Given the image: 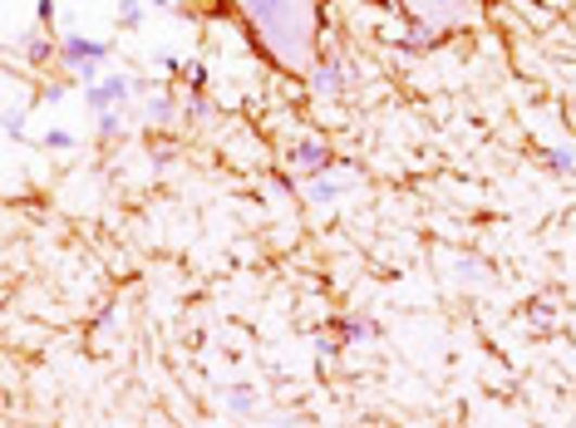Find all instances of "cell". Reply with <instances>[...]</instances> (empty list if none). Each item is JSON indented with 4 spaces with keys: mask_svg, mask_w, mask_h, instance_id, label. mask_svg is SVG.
Returning a JSON list of instances; mask_svg holds the SVG:
<instances>
[{
    "mask_svg": "<svg viewBox=\"0 0 576 428\" xmlns=\"http://www.w3.org/2000/svg\"><path fill=\"white\" fill-rule=\"evenodd\" d=\"M35 148H40V153H60V158H69V153H79V139H75V129H64V124H54V129H44L40 139H35Z\"/></svg>",
    "mask_w": 576,
    "mask_h": 428,
    "instance_id": "14",
    "label": "cell"
},
{
    "mask_svg": "<svg viewBox=\"0 0 576 428\" xmlns=\"http://www.w3.org/2000/svg\"><path fill=\"white\" fill-rule=\"evenodd\" d=\"M335 163H341V153L325 129H296L291 139H281V168H291L296 178H316Z\"/></svg>",
    "mask_w": 576,
    "mask_h": 428,
    "instance_id": "4",
    "label": "cell"
},
{
    "mask_svg": "<svg viewBox=\"0 0 576 428\" xmlns=\"http://www.w3.org/2000/svg\"><path fill=\"white\" fill-rule=\"evenodd\" d=\"M182 65H188V54L168 50V44L149 50V75H153V79H163V85H178V79H182Z\"/></svg>",
    "mask_w": 576,
    "mask_h": 428,
    "instance_id": "12",
    "label": "cell"
},
{
    "mask_svg": "<svg viewBox=\"0 0 576 428\" xmlns=\"http://www.w3.org/2000/svg\"><path fill=\"white\" fill-rule=\"evenodd\" d=\"M473 5H478V0H405V15L434 21V25H444V30H463Z\"/></svg>",
    "mask_w": 576,
    "mask_h": 428,
    "instance_id": "9",
    "label": "cell"
},
{
    "mask_svg": "<svg viewBox=\"0 0 576 428\" xmlns=\"http://www.w3.org/2000/svg\"><path fill=\"white\" fill-rule=\"evenodd\" d=\"M133 114H139L143 129L163 133V129H172V124H182V94H172V85H163V79H158V85L133 104Z\"/></svg>",
    "mask_w": 576,
    "mask_h": 428,
    "instance_id": "8",
    "label": "cell"
},
{
    "mask_svg": "<svg viewBox=\"0 0 576 428\" xmlns=\"http://www.w3.org/2000/svg\"><path fill=\"white\" fill-rule=\"evenodd\" d=\"M527 321H533L537 330H552V325H556V306H552V300H542V296H537L533 306H527Z\"/></svg>",
    "mask_w": 576,
    "mask_h": 428,
    "instance_id": "20",
    "label": "cell"
},
{
    "mask_svg": "<svg viewBox=\"0 0 576 428\" xmlns=\"http://www.w3.org/2000/svg\"><path fill=\"white\" fill-rule=\"evenodd\" d=\"M222 408H227L232 418H252V414H256V389L246 385V379H236V385L222 394Z\"/></svg>",
    "mask_w": 576,
    "mask_h": 428,
    "instance_id": "15",
    "label": "cell"
},
{
    "mask_svg": "<svg viewBox=\"0 0 576 428\" xmlns=\"http://www.w3.org/2000/svg\"><path fill=\"white\" fill-rule=\"evenodd\" d=\"M35 104H21V99H11L5 104V139L11 143H25V118H30Z\"/></svg>",
    "mask_w": 576,
    "mask_h": 428,
    "instance_id": "19",
    "label": "cell"
},
{
    "mask_svg": "<svg viewBox=\"0 0 576 428\" xmlns=\"http://www.w3.org/2000/svg\"><path fill=\"white\" fill-rule=\"evenodd\" d=\"M114 60V40L104 35H85V30H60V75H69L79 89L94 85Z\"/></svg>",
    "mask_w": 576,
    "mask_h": 428,
    "instance_id": "2",
    "label": "cell"
},
{
    "mask_svg": "<svg viewBox=\"0 0 576 428\" xmlns=\"http://www.w3.org/2000/svg\"><path fill=\"white\" fill-rule=\"evenodd\" d=\"M213 118H217V104L207 89H182V124H188V129H203Z\"/></svg>",
    "mask_w": 576,
    "mask_h": 428,
    "instance_id": "10",
    "label": "cell"
},
{
    "mask_svg": "<svg viewBox=\"0 0 576 428\" xmlns=\"http://www.w3.org/2000/svg\"><path fill=\"white\" fill-rule=\"evenodd\" d=\"M242 15V30L252 35L256 54H267L277 75L300 79L320 54L331 5L325 0H232Z\"/></svg>",
    "mask_w": 576,
    "mask_h": 428,
    "instance_id": "1",
    "label": "cell"
},
{
    "mask_svg": "<svg viewBox=\"0 0 576 428\" xmlns=\"http://www.w3.org/2000/svg\"><path fill=\"white\" fill-rule=\"evenodd\" d=\"M300 89L310 94V104H341V99L355 89L350 54L335 50V44H320V54L310 60L306 75H300Z\"/></svg>",
    "mask_w": 576,
    "mask_h": 428,
    "instance_id": "3",
    "label": "cell"
},
{
    "mask_svg": "<svg viewBox=\"0 0 576 428\" xmlns=\"http://www.w3.org/2000/svg\"><path fill=\"white\" fill-rule=\"evenodd\" d=\"M149 0H114V21H118V30H139L143 21H149Z\"/></svg>",
    "mask_w": 576,
    "mask_h": 428,
    "instance_id": "18",
    "label": "cell"
},
{
    "mask_svg": "<svg viewBox=\"0 0 576 428\" xmlns=\"http://www.w3.org/2000/svg\"><path fill=\"white\" fill-rule=\"evenodd\" d=\"M85 94V108H89V118L94 114H108V108H133L139 104V75L133 69H104V75L94 79V85H85L79 89Z\"/></svg>",
    "mask_w": 576,
    "mask_h": 428,
    "instance_id": "6",
    "label": "cell"
},
{
    "mask_svg": "<svg viewBox=\"0 0 576 428\" xmlns=\"http://www.w3.org/2000/svg\"><path fill=\"white\" fill-rule=\"evenodd\" d=\"M128 114H133V108H108V114H94V133L104 143L124 139V133H128Z\"/></svg>",
    "mask_w": 576,
    "mask_h": 428,
    "instance_id": "17",
    "label": "cell"
},
{
    "mask_svg": "<svg viewBox=\"0 0 576 428\" xmlns=\"http://www.w3.org/2000/svg\"><path fill=\"white\" fill-rule=\"evenodd\" d=\"M11 69H21V75H30V79L60 69V30L30 25V30L11 35Z\"/></svg>",
    "mask_w": 576,
    "mask_h": 428,
    "instance_id": "5",
    "label": "cell"
},
{
    "mask_svg": "<svg viewBox=\"0 0 576 428\" xmlns=\"http://www.w3.org/2000/svg\"><path fill=\"white\" fill-rule=\"evenodd\" d=\"M178 85L182 89H213V60H207V54H188Z\"/></svg>",
    "mask_w": 576,
    "mask_h": 428,
    "instance_id": "16",
    "label": "cell"
},
{
    "mask_svg": "<svg viewBox=\"0 0 576 428\" xmlns=\"http://www.w3.org/2000/svg\"><path fill=\"white\" fill-rule=\"evenodd\" d=\"M370 5H380V11H395V15H405V0H370Z\"/></svg>",
    "mask_w": 576,
    "mask_h": 428,
    "instance_id": "22",
    "label": "cell"
},
{
    "mask_svg": "<svg viewBox=\"0 0 576 428\" xmlns=\"http://www.w3.org/2000/svg\"><path fill=\"white\" fill-rule=\"evenodd\" d=\"M331 330L345 340V350H350V345H370V340H380V325L364 321V315H335Z\"/></svg>",
    "mask_w": 576,
    "mask_h": 428,
    "instance_id": "11",
    "label": "cell"
},
{
    "mask_svg": "<svg viewBox=\"0 0 576 428\" xmlns=\"http://www.w3.org/2000/svg\"><path fill=\"white\" fill-rule=\"evenodd\" d=\"M542 168L556 172V178H576V143H547Z\"/></svg>",
    "mask_w": 576,
    "mask_h": 428,
    "instance_id": "13",
    "label": "cell"
},
{
    "mask_svg": "<svg viewBox=\"0 0 576 428\" xmlns=\"http://www.w3.org/2000/svg\"><path fill=\"white\" fill-rule=\"evenodd\" d=\"M35 25L60 30V0H35Z\"/></svg>",
    "mask_w": 576,
    "mask_h": 428,
    "instance_id": "21",
    "label": "cell"
},
{
    "mask_svg": "<svg viewBox=\"0 0 576 428\" xmlns=\"http://www.w3.org/2000/svg\"><path fill=\"white\" fill-rule=\"evenodd\" d=\"M355 182H360V168H350V163L341 158L335 168L316 172V178H300V203H306V207H335Z\"/></svg>",
    "mask_w": 576,
    "mask_h": 428,
    "instance_id": "7",
    "label": "cell"
}]
</instances>
